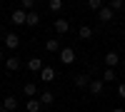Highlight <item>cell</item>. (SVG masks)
<instances>
[{"label": "cell", "instance_id": "cell-17", "mask_svg": "<svg viewBox=\"0 0 125 112\" xmlns=\"http://www.w3.org/2000/svg\"><path fill=\"white\" fill-rule=\"evenodd\" d=\"M113 80H118V77H115V70H110V67H108V70H105V75H103V82H113Z\"/></svg>", "mask_w": 125, "mask_h": 112}, {"label": "cell", "instance_id": "cell-14", "mask_svg": "<svg viewBox=\"0 0 125 112\" xmlns=\"http://www.w3.org/2000/svg\"><path fill=\"white\" fill-rule=\"evenodd\" d=\"M53 92H40V105H53Z\"/></svg>", "mask_w": 125, "mask_h": 112}, {"label": "cell", "instance_id": "cell-8", "mask_svg": "<svg viewBox=\"0 0 125 112\" xmlns=\"http://www.w3.org/2000/svg\"><path fill=\"white\" fill-rule=\"evenodd\" d=\"M105 62H108V67L113 70V67H115V65L120 62V57H118V52H108V55H105Z\"/></svg>", "mask_w": 125, "mask_h": 112}, {"label": "cell", "instance_id": "cell-21", "mask_svg": "<svg viewBox=\"0 0 125 112\" xmlns=\"http://www.w3.org/2000/svg\"><path fill=\"white\" fill-rule=\"evenodd\" d=\"M123 5H125L123 0H110V5H108V8H110V10H123Z\"/></svg>", "mask_w": 125, "mask_h": 112}, {"label": "cell", "instance_id": "cell-5", "mask_svg": "<svg viewBox=\"0 0 125 112\" xmlns=\"http://www.w3.org/2000/svg\"><path fill=\"white\" fill-rule=\"evenodd\" d=\"M68 30H70V23H68L65 17H58V20H55V33L62 35V33H68Z\"/></svg>", "mask_w": 125, "mask_h": 112}, {"label": "cell", "instance_id": "cell-24", "mask_svg": "<svg viewBox=\"0 0 125 112\" xmlns=\"http://www.w3.org/2000/svg\"><path fill=\"white\" fill-rule=\"evenodd\" d=\"M113 112H125V110H123V107H115V110H113Z\"/></svg>", "mask_w": 125, "mask_h": 112}, {"label": "cell", "instance_id": "cell-9", "mask_svg": "<svg viewBox=\"0 0 125 112\" xmlns=\"http://www.w3.org/2000/svg\"><path fill=\"white\" fill-rule=\"evenodd\" d=\"M98 17L103 20V23H110V20H113V10L110 8H103L100 13H98Z\"/></svg>", "mask_w": 125, "mask_h": 112}, {"label": "cell", "instance_id": "cell-16", "mask_svg": "<svg viewBox=\"0 0 125 112\" xmlns=\"http://www.w3.org/2000/svg\"><path fill=\"white\" fill-rule=\"evenodd\" d=\"M23 90H25V95H28V97H30V100H33V97H35V95H38V87H35V85H33V82H28V85H25V87H23Z\"/></svg>", "mask_w": 125, "mask_h": 112}, {"label": "cell", "instance_id": "cell-25", "mask_svg": "<svg viewBox=\"0 0 125 112\" xmlns=\"http://www.w3.org/2000/svg\"><path fill=\"white\" fill-rule=\"evenodd\" d=\"M0 60H3V52H0Z\"/></svg>", "mask_w": 125, "mask_h": 112}, {"label": "cell", "instance_id": "cell-7", "mask_svg": "<svg viewBox=\"0 0 125 112\" xmlns=\"http://www.w3.org/2000/svg\"><path fill=\"white\" fill-rule=\"evenodd\" d=\"M18 67H20V60L18 57H8L5 60V70H8V72H15Z\"/></svg>", "mask_w": 125, "mask_h": 112}, {"label": "cell", "instance_id": "cell-22", "mask_svg": "<svg viewBox=\"0 0 125 112\" xmlns=\"http://www.w3.org/2000/svg\"><path fill=\"white\" fill-rule=\"evenodd\" d=\"M60 8H62V0H50V10H53V13H58Z\"/></svg>", "mask_w": 125, "mask_h": 112}, {"label": "cell", "instance_id": "cell-1", "mask_svg": "<svg viewBox=\"0 0 125 112\" xmlns=\"http://www.w3.org/2000/svg\"><path fill=\"white\" fill-rule=\"evenodd\" d=\"M60 62L62 65H73V62H75V50H73V47H62L60 50Z\"/></svg>", "mask_w": 125, "mask_h": 112}, {"label": "cell", "instance_id": "cell-4", "mask_svg": "<svg viewBox=\"0 0 125 112\" xmlns=\"http://www.w3.org/2000/svg\"><path fill=\"white\" fill-rule=\"evenodd\" d=\"M55 67H43V70H40V80H43V82H53V80H55Z\"/></svg>", "mask_w": 125, "mask_h": 112}, {"label": "cell", "instance_id": "cell-2", "mask_svg": "<svg viewBox=\"0 0 125 112\" xmlns=\"http://www.w3.org/2000/svg\"><path fill=\"white\" fill-rule=\"evenodd\" d=\"M10 23H15V25L28 23V13H25L23 8H20V10H13V13H10Z\"/></svg>", "mask_w": 125, "mask_h": 112}, {"label": "cell", "instance_id": "cell-19", "mask_svg": "<svg viewBox=\"0 0 125 112\" xmlns=\"http://www.w3.org/2000/svg\"><path fill=\"white\" fill-rule=\"evenodd\" d=\"M88 8H90V10H98V13H100V10L105 8V5H103L100 0H90V3H88Z\"/></svg>", "mask_w": 125, "mask_h": 112}, {"label": "cell", "instance_id": "cell-18", "mask_svg": "<svg viewBox=\"0 0 125 112\" xmlns=\"http://www.w3.org/2000/svg\"><path fill=\"white\" fill-rule=\"evenodd\" d=\"M78 33H80V37H83V40H88V37H93V30H90L88 25H83V27L78 30Z\"/></svg>", "mask_w": 125, "mask_h": 112}, {"label": "cell", "instance_id": "cell-12", "mask_svg": "<svg viewBox=\"0 0 125 112\" xmlns=\"http://www.w3.org/2000/svg\"><path fill=\"white\" fill-rule=\"evenodd\" d=\"M28 70H43V60H38V57H33V60H28Z\"/></svg>", "mask_w": 125, "mask_h": 112}, {"label": "cell", "instance_id": "cell-13", "mask_svg": "<svg viewBox=\"0 0 125 112\" xmlns=\"http://www.w3.org/2000/svg\"><path fill=\"white\" fill-rule=\"evenodd\" d=\"M75 85L78 87H88L90 85V77L88 75H75Z\"/></svg>", "mask_w": 125, "mask_h": 112}, {"label": "cell", "instance_id": "cell-11", "mask_svg": "<svg viewBox=\"0 0 125 112\" xmlns=\"http://www.w3.org/2000/svg\"><path fill=\"white\" fill-rule=\"evenodd\" d=\"M25 107H28V112H40V107H43V105H40V100H28Z\"/></svg>", "mask_w": 125, "mask_h": 112}, {"label": "cell", "instance_id": "cell-20", "mask_svg": "<svg viewBox=\"0 0 125 112\" xmlns=\"http://www.w3.org/2000/svg\"><path fill=\"white\" fill-rule=\"evenodd\" d=\"M40 23V15L38 13H28V25H38Z\"/></svg>", "mask_w": 125, "mask_h": 112}, {"label": "cell", "instance_id": "cell-6", "mask_svg": "<svg viewBox=\"0 0 125 112\" xmlns=\"http://www.w3.org/2000/svg\"><path fill=\"white\" fill-rule=\"evenodd\" d=\"M3 43H5V47H10V50H15V47L20 45V37L10 33V35H5V40H3Z\"/></svg>", "mask_w": 125, "mask_h": 112}, {"label": "cell", "instance_id": "cell-3", "mask_svg": "<svg viewBox=\"0 0 125 112\" xmlns=\"http://www.w3.org/2000/svg\"><path fill=\"white\" fill-rule=\"evenodd\" d=\"M88 87H90V95L98 97V95H103V90H105V82H103V80H90Z\"/></svg>", "mask_w": 125, "mask_h": 112}, {"label": "cell", "instance_id": "cell-15", "mask_svg": "<svg viewBox=\"0 0 125 112\" xmlns=\"http://www.w3.org/2000/svg\"><path fill=\"white\" fill-rule=\"evenodd\" d=\"M45 50H48V52H60L58 40H48V43H45Z\"/></svg>", "mask_w": 125, "mask_h": 112}, {"label": "cell", "instance_id": "cell-10", "mask_svg": "<svg viewBox=\"0 0 125 112\" xmlns=\"http://www.w3.org/2000/svg\"><path fill=\"white\" fill-rule=\"evenodd\" d=\"M3 107H5V110H8V112H13V110H15V107H18V100H15V97H13V95H10V97H5V102H3Z\"/></svg>", "mask_w": 125, "mask_h": 112}, {"label": "cell", "instance_id": "cell-26", "mask_svg": "<svg viewBox=\"0 0 125 112\" xmlns=\"http://www.w3.org/2000/svg\"><path fill=\"white\" fill-rule=\"evenodd\" d=\"M0 35H3V33H0Z\"/></svg>", "mask_w": 125, "mask_h": 112}, {"label": "cell", "instance_id": "cell-23", "mask_svg": "<svg viewBox=\"0 0 125 112\" xmlns=\"http://www.w3.org/2000/svg\"><path fill=\"white\" fill-rule=\"evenodd\" d=\"M118 95H120V97H125V82H123V85L118 87Z\"/></svg>", "mask_w": 125, "mask_h": 112}]
</instances>
